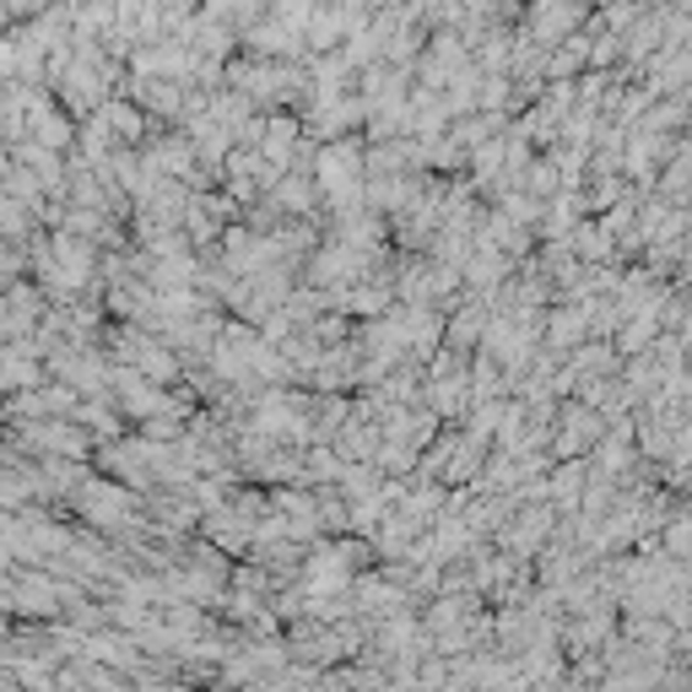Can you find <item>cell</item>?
Returning <instances> with one entry per match:
<instances>
[{"instance_id": "1", "label": "cell", "mask_w": 692, "mask_h": 692, "mask_svg": "<svg viewBox=\"0 0 692 692\" xmlns=\"http://www.w3.org/2000/svg\"><path fill=\"white\" fill-rule=\"evenodd\" d=\"M38 270H44V281H49V287L71 292V287H82L86 276H92V244L77 239V233H60L55 244H44V250H38Z\"/></svg>"}, {"instance_id": "2", "label": "cell", "mask_w": 692, "mask_h": 692, "mask_svg": "<svg viewBox=\"0 0 692 692\" xmlns=\"http://www.w3.org/2000/svg\"><path fill=\"white\" fill-rule=\"evenodd\" d=\"M320 184L336 195V200H346V195H357L362 189V152L357 147H325L320 152Z\"/></svg>"}, {"instance_id": "3", "label": "cell", "mask_w": 692, "mask_h": 692, "mask_svg": "<svg viewBox=\"0 0 692 692\" xmlns=\"http://www.w3.org/2000/svg\"><path fill=\"white\" fill-rule=\"evenodd\" d=\"M77 504H82V515H92L97 524H114V519H125V509H130V498H125L119 487H108V482H86L82 493H77Z\"/></svg>"}, {"instance_id": "4", "label": "cell", "mask_w": 692, "mask_h": 692, "mask_svg": "<svg viewBox=\"0 0 692 692\" xmlns=\"http://www.w3.org/2000/svg\"><path fill=\"white\" fill-rule=\"evenodd\" d=\"M530 22H535L541 38H563V33L579 22V5H574V0H535V16H530Z\"/></svg>"}, {"instance_id": "5", "label": "cell", "mask_w": 692, "mask_h": 692, "mask_svg": "<svg viewBox=\"0 0 692 692\" xmlns=\"http://www.w3.org/2000/svg\"><path fill=\"white\" fill-rule=\"evenodd\" d=\"M596 432H601V417H596L590 406H574V412H568V428L557 432V449H563V454H574V449H585Z\"/></svg>"}, {"instance_id": "6", "label": "cell", "mask_w": 692, "mask_h": 692, "mask_svg": "<svg viewBox=\"0 0 692 692\" xmlns=\"http://www.w3.org/2000/svg\"><path fill=\"white\" fill-rule=\"evenodd\" d=\"M55 601H60V590L44 585V579H22L11 590V606H22V611H55Z\"/></svg>"}, {"instance_id": "7", "label": "cell", "mask_w": 692, "mask_h": 692, "mask_svg": "<svg viewBox=\"0 0 692 692\" xmlns=\"http://www.w3.org/2000/svg\"><path fill=\"white\" fill-rule=\"evenodd\" d=\"M27 228V211L16 206V195H0V239H16Z\"/></svg>"}, {"instance_id": "8", "label": "cell", "mask_w": 692, "mask_h": 692, "mask_svg": "<svg viewBox=\"0 0 692 692\" xmlns=\"http://www.w3.org/2000/svg\"><path fill=\"white\" fill-rule=\"evenodd\" d=\"M281 206H309V178H287L281 184Z\"/></svg>"}, {"instance_id": "9", "label": "cell", "mask_w": 692, "mask_h": 692, "mask_svg": "<svg viewBox=\"0 0 692 692\" xmlns=\"http://www.w3.org/2000/svg\"><path fill=\"white\" fill-rule=\"evenodd\" d=\"M11 331V309H5V298H0V336Z\"/></svg>"}]
</instances>
